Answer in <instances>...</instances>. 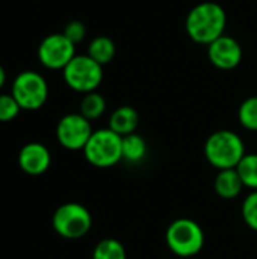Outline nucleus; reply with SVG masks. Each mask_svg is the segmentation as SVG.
Instances as JSON below:
<instances>
[{
	"mask_svg": "<svg viewBox=\"0 0 257 259\" xmlns=\"http://www.w3.org/2000/svg\"><path fill=\"white\" fill-rule=\"evenodd\" d=\"M227 26V14L217 2H201L192 6L185 18V30L188 36L203 46H209L224 35Z\"/></svg>",
	"mask_w": 257,
	"mask_h": 259,
	"instance_id": "1",
	"label": "nucleus"
},
{
	"mask_svg": "<svg viewBox=\"0 0 257 259\" xmlns=\"http://www.w3.org/2000/svg\"><path fill=\"white\" fill-rule=\"evenodd\" d=\"M204 156L208 162L218 170L236 168L245 156L244 140L233 131H217L211 134L204 143Z\"/></svg>",
	"mask_w": 257,
	"mask_h": 259,
	"instance_id": "2",
	"label": "nucleus"
},
{
	"mask_svg": "<svg viewBox=\"0 0 257 259\" xmlns=\"http://www.w3.org/2000/svg\"><path fill=\"white\" fill-rule=\"evenodd\" d=\"M83 156L92 167H114L123 159V137L109 127L94 131L83 147Z\"/></svg>",
	"mask_w": 257,
	"mask_h": 259,
	"instance_id": "3",
	"label": "nucleus"
},
{
	"mask_svg": "<svg viewBox=\"0 0 257 259\" xmlns=\"http://www.w3.org/2000/svg\"><path fill=\"white\" fill-rule=\"evenodd\" d=\"M165 243L176 256L191 258L203 249L204 232L195 220L177 219L168 226L165 232Z\"/></svg>",
	"mask_w": 257,
	"mask_h": 259,
	"instance_id": "4",
	"label": "nucleus"
},
{
	"mask_svg": "<svg viewBox=\"0 0 257 259\" xmlns=\"http://www.w3.org/2000/svg\"><path fill=\"white\" fill-rule=\"evenodd\" d=\"M11 94L23 111H38L48 99V83L41 73L24 70L12 80Z\"/></svg>",
	"mask_w": 257,
	"mask_h": 259,
	"instance_id": "5",
	"label": "nucleus"
},
{
	"mask_svg": "<svg viewBox=\"0 0 257 259\" xmlns=\"http://www.w3.org/2000/svg\"><path fill=\"white\" fill-rule=\"evenodd\" d=\"M64 82L76 93L88 94L97 91L103 80V65L88 55H76L62 70Z\"/></svg>",
	"mask_w": 257,
	"mask_h": 259,
	"instance_id": "6",
	"label": "nucleus"
},
{
	"mask_svg": "<svg viewBox=\"0 0 257 259\" xmlns=\"http://www.w3.org/2000/svg\"><path fill=\"white\" fill-rule=\"evenodd\" d=\"M52 225L59 237L65 240H79L91 231L92 217L83 205L68 202L56 208L52 217Z\"/></svg>",
	"mask_w": 257,
	"mask_h": 259,
	"instance_id": "7",
	"label": "nucleus"
},
{
	"mask_svg": "<svg viewBox=\"0 0 257 259\" xmlns=\"http://www.w3.org/2000/svg\"><path fill=\"white\" fill-rule=\"evenodd\" d=\"M36 56L47 70H64L76 56V46L61 32L47 35L38 46Z\"/></svg>",
	"mask_w": 257,
	"mask_h": 259,
	"instance_id": "8",
	"label": "nucleus"
},
{
	"mask_svg": "<svg viewBox=\"0 0 257 259\" xmlns=\"http://www.w3.org/2000/svg\"><path fill=\"white\" fill-rule=\"evenodd\" d=\"M92 132L91 121L80 112L65 114L56 124V140L67 150H83Z\"/></svg>",
	"mask_w": 257,
	"mask_h": 259,
	"instance_id": "9",
	"label": "nucleus"
},
{
	"mask_svg": "<svg viewBox=\"0 0 257 259\" xmlns=\"http://www.w3.org/2000/svg\"><path fill=\"white\" fill-rule=\"evenodd\" d=\"M208 58L218 70H233L242 62L244 52L236 38L224 33L208 46Z\"/></svg>",
	"mask_w": 257,
	"mask_h": 259,
	"instance_id": "10",
	"label": "nucleus"
},
{
	"mask_svg": "<svg viewBox=\"0 0 257 259\" xmlns=\"http://www.w3.org/2000/svg\"><path fill=\"white\" fill-rule=\"evenodd\" d=\"M52 164L50 150L41 143H27L18 153V165L29 176L44 175Z\"/></svg>",
	"mask_w": 257,
	"mask_h": 259,
	"instance_id": "11",
	"label": "nucleus"
},
{
	"mask_svg": "<svg viewBox=\"0 0 257 259\" xmlns=\"http://www.w3.org/2000/svg\"><path fill=\"white\" fill-rule=\"evenodd\" d=\"M139 124V114L135 108L129 105L118 106L109 117V129L118 134L120 137H126L136 132Z\"/></svg>",
	"mask_w": 257,
	"mask_h": 259,
	"instance_id": "12",
	"label": "nucleus"
},
{
	"mask_svg": "<svg viewBox=\"0 0 257 259\" xmlns=\"http://www.w3.org/2000/svg\"><path fill=\"white\" fill-rule=\"evenodd\" d=\"M244 188V184L236 171V168H227L220 170L214 181V190L215 193L226 200L236 199Z\"/></svg>",
	"mask_w": 257,
	"mask_h": 259,
	"instance_id": "13",
	"label": "nucleus"
},
{
	"mask_svg": "<svg viewBox=\"0 0 257 259\" xmlns=\"http://www.w3.org/2000/svg\"><path fill=\"white\" fill-rule=\"evenodd\" d=\"M115 53H117L115 42L106 35H98V36L92 38L91 42L88 44L86 55L91 56L100 65H106L115 58Z\"/></svg>",
	"mask_w": 257,
	"mask_h": 259,
	"instance_id": "14",
	"label": "nucleus"
},
{
	"mask_svg": "<svg viewBox=\"0 0 257 259\" xmlns=\"http://www.w3.org/2000/svg\"><path fill=\"white\" fill-rule=\"evenodd\" d=\"M147 156V141L139 134L123 137V159L130 164H138Z\"/></svg>",
	"mask_w": 257,
	"mask_h": 259,
	"instance_id": "15",
	"label": "nucleus"
},
{
	"mask_svg": "<svg viewBox=\"0 0 257 259\" xmlns=\"http://www.w3.org/2000/svg\"><path fill=\"white\" fill-rule=\"evenodd\" d=\"M105 111H106V100L100 93L92 91V93L83 94V97L80 100L79 112L85 118H88L89 121L97 120L105 114Z\"/></svg>",
	"mask_w": 257,
	"mask_h": 259,
	"instance_id": "16",
	"label": "nucleus"
},
{
	"mask_svg": "<svg viewBox=\"0 0 257 259\" xmlns=\"http://www.w3.org/2000/svg\"><path fill=\"white\" fill-rule=\"evenodd\" d=\"M92 259H127L126 247L115 238H103L95 244Z\"/></svg>",
	"mask_w": 257,
	"mask_h": 259,
	"instance_id": "17",
	"label": "nucleus"
},
{
	"mask_svg": "<svg viewBox=\"0 0 257 259\" xmlns=\"http://www.w3.org/2000/svg\"><path fill=\"white\" fill-rule=\"evenodd\" d=\"M236 171L244 184V187L251 191L257 190V153H245L236 167Z\"/></svg>",
	"mask_w": 257,
	"mask_h": 259,
	"instance_id": "18",
	"label": "nucleus"
},
{
	"mask_svg": "<svg viewBox=\"0 0 257 259\" xmlns=\"http://www.w3.org/2000/svg\"><path fill=\"white\" fill-rule=\"evenodd\" d=\"M239 124L251 132H257V96L245 99L238 109Z\"/></svg>",
	"mask_w": 257,
	"mask_h": 259,
	"instance_id": "19",
	"label": "nucleus"
},
{
	"mask_svg": "<svg viewBox=\"0 0 257 259\" xmlns=\"http://www.w3.org/2000/svg\"><path fill=\"white\" fill-rule=\"evenodd\" d=\"M20 111H21V108L11 93L9 94H5V93L0 94V121L2 123L12 121L14 118L18 117Z\"/></svg>",
	"mask_w": 257,
	"mask_h": 259,
	"instance_id": "20",
	"label": "nucleus"
},
{
	"mask_svg": "<svg viewBox=\"0 0 257 259\" xmlns=\"http://www.w3.org/2000/svg\"><path fill=\"white\" fill-rule=\"evenodd\" d=\"M242 219L245 225L257 232V190L251 191L242 202Z\"/></svg>",
	"mask_w": 257,
	"mask_h": 259,
	"instance_id": "21",
	"label": "nucleus"
},
{
	"mask_svg": "<svg viewBox=\"0 0 257 259\" xmlns=\"http://www.w3.org/2000/svg\"><path fill=\"white\" fill-rule=\"evenodd\" d=\"M86 26L80 21V20H71L65 24L64 27V35L76 46L79 42H82L86 38Z\"/></svg>",
	"mask_w": 257,
	"mask_h": 259,
	"instance_id": "22",
	"label": "nucleus"
},
{
	"mask_svg": "<svg viewBox=\"0 0 257 259\" xmlns=\"http://www.w3.org/2000/svg\"><path fill=\"white\" fill-rule=\"evenodd\" d=\"M5 83H6V71H5L3 65L0 64V90L5 87Z\"/></svg>",
	"mask_w": 257,
	"mask_h": 259,
	"instance_id": "23",
	"label": "nucleus"
}]
</instances>
